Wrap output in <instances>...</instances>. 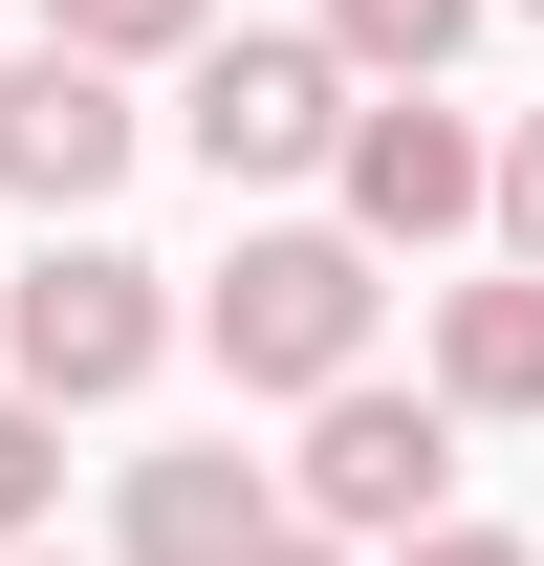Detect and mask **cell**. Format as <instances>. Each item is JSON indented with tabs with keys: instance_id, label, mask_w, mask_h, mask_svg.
<instances>
[{
	"instance_id": "3957f363",
	"label": "cell",
	"mask_w": 544,
	"mask_h": 566,
	"mask_svg": "<svg viewBox=\"0 0 544 566\" xmlns=\"http://www.w3.org/2000/svg\"><path fill=\"white\" fill-rule=\"evenodd\" d=\"M283 523H327V545H370L393 566L414 523H458V415H436V370H348L327 415H305V458H283Z\"/></svg>"
},
{
	"instance_id": "9c48e42d",
	"label": "cell",
	"mask_w": 544,
	"mask_h": 566,
	"mask_svg": "<svg viewBox=\"0 0 544 566\" xmlns=\"http://www.w3.org/2000/svg\"><path fill=\"white\" fill-rule=\"evenodd\" d=\"M479 22H501V0H327V66H348V87H436Z\"/></svg>"
},
{
	"instance_id": "5bb4252c",
	"label": "cell",
	"mask_w": 544,
	"mask_h": 566,
	"mask_svg": "<svg viewBox=\"0 0 544 566\" xmlns=\"http://www.w3.org/2000/svg\"><path fill=\"white\" fill-rule=\"evenodd\" d=\"M262 566H370V545H327V523H283V545H262Z\"/></svg>"
},
{
	"instance_id": "277c9868",
	"label": "cell",
	"mask_w": 544,
	"mask_h": 566,
	"mask_svg": "<svg viewBox=\"0 0 544 566\" xmlns=\"http://www.w3.org/2000/svg\"><path fill=\"white\" fill-rule=\"evenodd\" d=\"M348 109H370V87L327 66V22H240V44H197V66H175V132H197V175H218V197L327 175V153H348Z\"/></svg>"
},
{
	"instance_id": "6da1fadb",
	"label": "cell",
	"mask_w": 544,
	"mask_h": 566,
	"mask_svg": "<svg viewBox=\"0 0 544 566\" xmlns=\"http://www.w3.org/2000/svg\"><path fill=\"white\" fill-rule=\"evenodd\" d=\"M370 305H393V283H370L348 218H262V240L197 283V349L240 370V392H283V415H327L348 370H370Z\"/></svg>"
},
{
	"instance_id": "9a60e30c",
	"label": "cell",
	"mask_w": 544,
	"mask_h": 566,
	"mask_svg": "<svg viewBox=\"0 0 544 566\" xmlns=\"http://www.w3.org/2000/svg\"><path fill=\"white\" fill-rule=\"evenodd\" d=\"M0 566H66V545H0Z\"/></svg>"
},
{
	"instance_id": "52a82bcc",
	"label": "cell",
	"mask_w": 544,
	"mask_h": 566,
	"mask_svg": "<svg viewBox=\"0 0 544 566\" xmlns=\"http://www.w3.org/2000/svg\"><path fill=\"white\" fill-rule=\"evenodd\" d=\"M283 545V480L240 458V436H197V458H132L109 480V566H262Z\"/></svg>"
},
{
	"instance_id": "2e32d148",
	"label": "cell",
	"mask_w": 544,
	"mask_h": 566,
	"mask_svg": "<svg viewBox=\"0 0 544 566\" xmlns=\"http://www.w3.org/2000/svg\"><path fill=\"white\" fill-rule=\"evenodd\" d=\"M523 22H544V0H523Z\"/></svg>"
},
{
	"instance_id": "7a4b0ae2",
	"label": "cell",
	"mask_w": 544,
	"mask_h": 566,
	"mask_svg": "<svg viewBox=\"0 0 544 566\" xmlns=\"http://www.w3.org/2000/svg\"><path fill=\"white\" fill-rule=\"evenodd\" d=\"M175 370V283L132 240H44V262L0 283V392H44V415H109Z\"/></svg>"
},
{
	"instance_id": "5b68a950",
	"label": "cell",
	"mask_w": 544,
	"mask_h": 566,
	"mask_svg": "<svg viewBox=\"0 0 544 566\" xmlns=\"http://www.w3.org/2000/svg\"><path fill=\"white\" fill-rule=\"evenodd\" d=\"M327 197H348V240H370V262H436V240H479V218H501V132H479V109H436V87H370V109H348V153H327Z\"/></svg>"
},
{
	"instance_id": "8992f818",
	"label": "cell",
	"mask_w": 544,
	"mask_h": 566,
	"mask_svg": "<svg viewBox=\"0 0 544 566\" xmlns=\"http://www.w3.org/2000/svg\"><path fill=\"white\" fill-rule=\"evenodd\" d=\"M132 153H153V109H132L109 66H66V44H22V66H0V197H22V218H87Z\"/></svg>"
},
{
	"instance_id": "7c38bea8",
	"label": "cell",
	"mask_w": 544,
	"mask_h": 566,
	"mask_svg": "<svg viewBox=\"0 0 544 566\" xmlns=\"http://www.w3.org/2000/svg\"><path fill=\"white\" fill-rule=\"evenodd\" d=\"M501 262L544 283V109H523V132H501Z\"/></svg>"
},
{
	"instance_id": "8fae6325",
	"label": "cell",
	"mask_w": 544,
	"mask_h": 566,
	"mask_svg": "<svg viewBox=\"0 0 544 566\" xmlns=\"http://www.w3.org/2000/svg\"><path fill=\"white\" fill-rule=\"evenodd\" d=\"M44 501H66V415L0 392V545H44Z\"/></svg>"
},
{
	"instance_id": "4fadbf2b",
	"label": "cell",
	"mask_w": 544,
	"mask_h": 566,
	"mask_svg": "<svg viewBox=\"0 0 544 566\" xmlns=\"http://www.w3.org/2000/svg\"><path fill=\"white\" fill-rule=\"evenodd\" d=\"M393 566H544V545H501V523H414Z\"/></svg>"
},
{
	"instance_id": "30bf717a",
	"label": "cell",
	"mask_w": 544,
	"mask_h": 566,
	"mask_svg": "<svg viewBox=\"0 0 544 566\" xmlns=\"http://www.w3.org/2000/svg\"><path fill=\"white\" fill-rule=\"evenodd\" d=\"M44 44L132 87V66H197V44H218V0H44Z\"/></svg>"
},
{
	"instance_id": "ba28073f",
	"label": "cell",
	"mask_w": 544,
	"mask_h": 566,
	"mask_svg": "<svg viewBox=\"0 0 544 566\" xmlns=\"http://www.w3.org/2000/svg\"><path fill=\"white\" fill-rule=\"evenodd\" d=\"M436 415H544V283H436Z\"/></svg>"
}]
</instances>
